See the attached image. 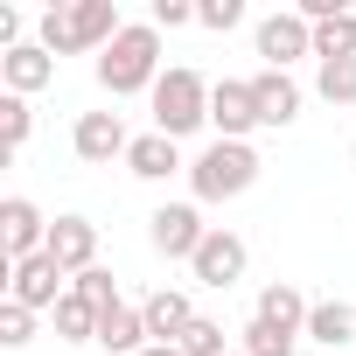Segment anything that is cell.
Listing matches in <instances>:
<instances>
[{"mask_svg":"<svg viewBox=\"0 0 356 356\" xmlns=\"http://www.w3.org/2000/svg\"><path fill=\"white\" fill-rule=\"evenodd\" d=\"M98 84H105L112 98L154 91V84H161V29H154V22H126L119 42L98 56Z\"/></svg>","mask_w":356,"mask_h":356,"instance_id":"6da1fadb","label":"cell"},{"mask_svg":"<svg viewBox=\"0 0 356 356\" xmlns=\"http://www.w3.org/2000/svg\"><path fill=\"white\" fill-rule=\"evenodd\" d=\"M49 259L77 280V273H91L98 266V224L91 217H56L49 224Z\"/></svg>","mask_w":356,"mask_h":356,"instance_id":"8fae6325","label":"cell"},{"mask_svg":"<svg viewBox=\"0 0 356 356\" xmlns=\"http://www.w3.org/2000/svg\"><path fill=\"white\" fill-rule=\"evenodd\" d=\"M210 126H217V140H245V133L259 126L252 77H224V84H210Z\"/></svg>","mask_w":356,"mask_h":356,"instance_id":"ba28073f","label":"cell"},{"mask_svg":"<svg viewBox=\"0 0 356 356\" xmlns=\"http://www.w3.org/2000/svg\"><path fill=\"white\" fill-rule=\"evenodd\" d=\"M119 0H70V42H77V56L84 49H112L119 42Z\"/></svg>","mask_w":356,"mask_h":356,"instance_id":"4fadbf2b","label":"cell"},{"mask_svg":"<svg viewBox=\"0 0 356 356\" xmlns=\"http://www.w3.org/2000/svg\"><path fill=\"white\" fill-rule=\"evenodd\" d=\"M140 356H182V349H175V342H147Z\"/></svg>","mask_w":356,"mask_h":356,"instance_id":"4dcf8cb0","label":"cell"},{"mask_svg":"<svg viewBox=\"0 0 356 356\" xmlns=\"http://www.w3.org/2000/svg\"><path fill=\"white\" fill-rule=\"evenodd\" d=\"M154 335H147V314L133 307V300H119V307H105L98 314V349H112V356H140Z\"/></svg>","mask_w":356,"mask_h":356,"instance_id":"e0dca14e","label":"cell"},{"mask_svg":"<svg viewBox=\"0 0 356 356\" xmlns=\"http://www.w3.org/2000/svg\"><path fill=\"white\" fill-rule=\"evenodd\" d=\"M238 356H245V349H238Z\"/></svg>","mask_w":356,"mask_h":356,"instance_id":"d6a6232c","label":"cell"},{"mask_svg":"<svg viewBox=\"0 0 356 356\" xmlns=\"http://www.w3.org/2000/svg\"><path fill=\"white\" fill-rule=\"evenodd\" d=\"M314 56H321V63L356 56V8H342L335 22H321V29H314Z\"/></svg>","mask_w":356,"mask_h":356,"instance_id":"44dd1931","label":"cell"},{"mask_svg":"<svg viewBox=\"0 0 356 356\" xmlns=\"http://www.w3.org/2000/svg\"><path fill=\"white\" fill-rule=\"evenodd\" d=\"M252 182H259V154H252V140H210V147L189 161V189H196V203H238Z\"/></svg>","mask_w":356,"mask_h":356,"instance_id":"7a4b0ae2","label":"cell"},{"mask_svg":"<svg viewBox=\"0 0 356 356\" xmlns=\"http://www.w3.org/2000/svg\"><path fill=\"white\" fill-rule=\"evenodd\" d=\"M70 140H77V161H91V168H105V161H126V147H133L119 112H84Z\"/></svg>","mask_w":356,"mask_h":356,"instance_id":"30bf717a","label":"cell"},{"mask_svg":"<svg viewBox=\"0 0 356 356\" xmlns=\"http://www.w3.org/2000/svg\"><path fill=\"white\" fill-rule=\"evenodd\" d=\"M307 335H314L321 349H342V342H356V307H349V300H314V314H307Z\"/></svg>","mask_w":356,"mask_h":356,"instance_id":"d6986e66","label":"cell"},{"mask_svg":"<svg viewBox=\"0 0 356 356\" xmlns=\"http://www.w3.org/2000/svg\"><path fill=\"white\" fill-rule=\"evenodd\" d=\"M314 91H321L328 105H356V56H342V63H321V70H314Z\"/></svg>","mask_w":356,"mask_h":356,"instance_id":"7402d4cb","label":"cell"},{"mask_svg":"<svg viewBox=\"0 0 356 356\" xmlns=\"http://www.w3.org/2000/svg\"><path fill=\"white\" fill-rule=\"evenodd\" d=\"M252 98H259V126H293L300 119V84L286 70H259L252 77Z\"/></svg>","mask_w":356,"mask_h":356,"instance_id":"9a60e30c","label":"cell"},{"mask_svg":"<svg viewBox=\"0 0 356 356\" xmlns=\"http://www.w3.org/2000/svg\"><path fill=\"white\" fill-rule=\"evenodd\" d=\"M147 238H154V252H161V259H196V252H203V238H210V224H203V210H196V203H161V210L147 217Z\"/></svg>","mask_w":356,"mask_h":356,"instance_id":"277c9868","label":"cell"},{"mask_svg":"<svg viewBox=\"0 0 356 356\" xmlns=\"http://www.w3.org/2000/svg\"><path fill=\"white\" fill-rule=\"evenodd\" d=\"M189 22H196L189 0H154V29H189Z\"/></svg>","mask_w":356,"mask_h":356,"instance_id":"f546056e","label":"cell"},{"mask_svg":"<svg viewBox=\"0 0 356 356\" xmlns=\"http://www.w3.org/2000/svg\"><path fill=\"white\" fill-rule=\"evenodd\" d=\"M70 286H77V293H84V300L98 307V314H105V307H119V286H112V273H105V266H91V273H77Z\"/></svg>","mask_w":356,"mask_h":356,"instance_id":"484cf974","label":"cell"},{"mask_svg":"<svg viewBox=\"0 0 356 356\" xmlns=\"http://www.w3.org/2000/svg\"><path fill=\"white\" fill-rule=\"evenodd\" d=\"M293 342H300V335H280V328L259 321V314L245 321V356H293Z\"/></svg>","mask_w":356,"mask_h":356,"instance_id":"d4e9b609","label":"cell"},{"mask_svg":"<svg viewBox=\"0 0 356 356\" xmlns=\"http://www.w3.org/2000/svg\"><path fill=\"white\" fill-rule=\"evenodd\" d=\"M0 245H8V266L42 259V252H49V217H42L29 196H8V203H0Z\"/></svg>","mask_w":356,"mask_h":356,"instance_id":"5b68a950","label":"cell"},{"mask_svg":"<svg viewBox=\"0 0 356 356\" xmlns=\"http://www.w3.org/2000/svg\"><path fill=\"white\" fill-rule=\"evenodd\" d=\"M196 126H210V84H203L189 63H175V70H161V84H154V133L182 140V133H196Z\"/></svg>","mask_w":356,"mask_h":356,"instance_id":"3957f363","label":"cell"},{"mask_svg":"<svg viewBox=\"0 0 356 356\" xmlns=\"http://www.w3.org/2000/svg\"><path fill=\"white\" fill-rule=\"evenodd\" d=\"M35 335V307H22V300H8V307H0V342H8V349H22Z\"/></svg>","mask_w":356,"mask_h":356,"instance_id":"83f0119b","label":"cell"},{"mask_svg":"<svg viewBox=\"0 0 356 356\" xmlns=\"http://www.w3.org/2000/svg\"><path fill=\"white\" fill-rule=\"evenodd\" d=\"M349 168H356V147H349Z\"/></svg>","mask_w":356,"mask_h":356,"instance_id":"1f68e13d","label":"cell"},{"mask_svg":"<svg viewBox=\"0 0 356 356\" xmlns=\"http://www.w3.org/2000/svg\"><path fill=\"white\" fill-rule=\"evenodd\" d=\"M259 321H273L280 335H307V314H314V300L300 293V286H286V280H273L266 293H259V307H252Z\"/></svg>","mask_w":356,"mask_h":356,"instance_id":"2e32d148","label":"cell"},{"mask_svg":"<svg viewBox=\"0 0 356 356\" xmlns=\"http://www.w3.org/2000/svg\"><path fill=\"white\" fill-rule=\"evenodd\" d=\"M245 259H252V252H245V238H238V231H210V238H203V252L189 259V273H196V286H217V293H224V286H238V280H245Z\"/></svg>","mask_w":356,"mask_h":356,"instance_id":"8992f818","label":"cell"},{"mask_svg":"<svg viewBox=\"0 0 356 356\" xmlns=\"http://www.w3.org/2000/svg\"><path fill=\"white\" fill-rule=\"evenodd\" d=\"M0 84H8L15 98H29V91H42V84H56V56H49L42 42H22L15 56H0Z\"/></svg>","mask_w":356,"mask_h":356,"instance_id":"5bb4252c","label":"cell"},{"mask_svg":"<svg viewBox=\"0 0 356 356\" xmlns=\"http://www.w3.org/2000/svg\"><path fill=\"white\" fill-rule=\"evenodd\" d=\"M259 56H266V70H286L293 56H314V29L300 15H266L259 22Z\"/></svg>","mask_w":356,"mask_h":356,"instance_id":"9c48e42d","label":"cell"},{"mask_svg":"<svg viewBox=\"0 0 356 356\" xmlns=\"http://www.w3.org/2000/svg\"><path fill=\"white\" fill-rule=\"evenodd\" d=\"M140 314H147V335H154V342H182L189 321H196V300H189L182 286H154V293L140 300Z\"/></svg>","mask_w":356,"mask_h":356,"instance_id":"7c38bea8","label":"cell"},{"mask_svg":"<svg viewBox=\"0 0 356 356\" xmlns=\"http://www.w3.org/2000/svg\"><path fill=\"white\" fill-rule=\"evenodd\" d=\"M29 126H35V119H29V98L8 91V98H0V154H22V147H29Z\"/></svg>","mask_w":356,"mask_h":356,"instance_id":"603a6c76","label":"cell"},{"mask_svg":"<svg viewBox=\"0 0 356 356\" xmlns=\"http://www.w3.org/2000/svg\"><path fill=\"white\" fill-rule=\"evenodd\" d=\"M175 349H182V356H231V349H224V321H210V314H196L189 335L175 342Z\"/></svg>","mask_w":356,"mask_h":356,"instance_id":"cb8c5ba5","label":"cell"},{"mask_svg":"<svg viewBox=\"0 0 356 356\" xmlns=\"http://www.w3.org/2000/svg\"><path fill=\"white\" fill-rule=\"evenodd\" d=\"M56 335H63V342H98V307H91L77 286L56 300Z\"/></svg>","mask_w":356,"mask_h":356,"instance_id":"ffe728a7","label":"cell"},{"mask_svg":"<svg viewBox=\"0 0 356 356\" xmlns=\"http://www.w3.org/2000/svg\"><path fill=\"white\" fill-rule=\"evenodd\" d=\"M196 22L217 29V35H231V29L245 22V0H196Z\"/></svg>","mask_w":356,"mask_h":356,"instance_id":"4316f807","label":"cell"},{"mask_svg":"<svg viewBox=\"0 0 356 356\" xmlns=\"http://www.w3.org/2000/svg\"><path fill=\"white\" fill-rule=\"evenodd\" d=\"M175 168H182V154H175L168 133H140V140L126 147V175H140V182H168Z\"/></svg>","mask_w":356,"mask_h":356,"instance_id":"ac0fdd59","label":"cell"},{"mask_svg":"<svg viewBox=\"0 0 356 356\" xmlns=\"http://www.w3.org/2000/svg\"><path fill=\"white\" fill-rule=\"evenodd\" d=\"M42 49H49V56H77V42H70V8H49V15H42Z\"/></svg>","mask_w":356,"mask_h":356,"instance_id":"f1b7e54d","label":"cell"},{"mask_svg":"<svg viewBox=\"0 0 356 356\" xmlns=\"http://www.w3.org/2000/svg\"><path fill=\"white\" fill-rule=\"evenodd\" d=\"M63 280H70V273H63L49 252H42V259H22V266H8V300H22V307H49V314H56V300L70 293Z\"/></svg>","mask_w":356,"mask_h":356,"instance_id":"52a82bcc","label":"cell"}]
</instances>
